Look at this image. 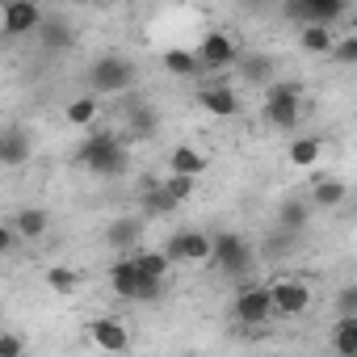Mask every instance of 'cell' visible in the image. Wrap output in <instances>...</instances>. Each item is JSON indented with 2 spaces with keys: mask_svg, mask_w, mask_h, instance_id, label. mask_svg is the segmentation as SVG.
Returning a JSON list of instances; mask_svg holds the SVG:
<instances>
[{
  "mask_svg": "<svg viewBox=\"0 0 357 357\" xmlns=\"http://www.w3.org/2000/svg\"><path fill=\"white\" fill-rule=\"evenodd\" d=\"M135 80H139L135 59H126V55H118V51L97 55V59L89 63V93H97V97L126 93V89H135Z\"/></svg>",
  "mask_w": 357,
  "mask_h": 357,
  "instance_id": "cell-1",
  "label": "cell"
},
{
  "mask_svg": "<svg viewBox=\"0 0 357 357\" xmlns=\"http://www.w3.org/2000/svg\"><path fill=\"white\" fill-rule=\"evenodd\" d=\"M80 164H89V172H97V176H122L126 147L114 130H89V139L80 143Z\"/></svg>",
  "mask_w": 357,
  "mask_h": 357,
  "instance_id": "cell-2",
  "label": "cell"
},
{
  "mask_svg": "<svg viewBox=\"0 0 357 357\" xmlns=\"http://www.w3.org/2000/svg\"><path fill=\"white\" fill-rule=\"evenodd\" d=\"M303 118V84L294 80H269L265 84V122L273 130H290Z\"/></svg>",
  "mask_w": 357,
  "mask_h": 357,
  "instance_id": "cell-3",
  "label": "cell"
},
{
  "mask_svg": "<svg viewBox=\"0 0 357 357\" xmlns=\"http://www.w3.org/2000/svg\"><path fill=\"white\" fill-rule=\"evenodd\" d=\"M211 261L223 269V273H231V278H244L248 269H252V244L244 240V236H236V231H219V236H211Z\"/></svg>",
  "mask_w": 357,
  "mask_h": 357,
  "instance_id": "cell-4",
  "label": "cell"
},
{
  "mask_svg": "<svg viewBox=\"0 0 357 357\" xmlns=\"http://www.w3.org/2000/svg\"><path fill=\"white\" fill-rule=\"evenodd\" d=\"M282 13H286V22H294V26H311V22L336 26V22L349 13V0H286Z\"/></svg>",
  "mask_w": 357,
  "mask_h": 357,
  "instance_id": "cell-5",
  "label": "cell"
},
{
  "mask_svg": "<svg viewBox=\"0 0 357 357\" xmlns=\"http://www.w3.org/2000/svg\"><path fill=\"white\" fill-rule=\"evenodd\" d=\"M269 303H273V315L282 319H298L311 311V286L303 278H278L269 286Z\"/></svg>",
  "mask_w": 357,
  "mask_h": 357,
  "instance_id": "cell-6",
  "label": "cell"
},
{
  "mask_svg": "<svg viewBox=\"0 0 357 357\" xmlns=\"http://www.w3.org/2000/svg\"><path fill=\"white\" fill-rule=\"evenodd\" d=\"M43 5L38 0H5V13H0V30L9 38H30L43 26Z\"/></svg>",
  "mask_w": 357,
  "mask_h": 357,
  "instance_id": "cell-7",
  "label": "cell"
},
{
  "mask_svg": "<svg viewBox=\"0 0 357 357\" xmlns=\"http://www.w3.org/2000/svg\"><path fill=\"white\" fill-rule=\"evenodd\" d=\"M164 257L172 265H206L211 261V236L206 231H176L168 244H164Z\"/></svg>",
  "mask_w": 357,
  "mask_h": 357,
  "instance_id": "cell-8",
  "label": "cell"
},
{
  "mask_svg": "<svg viewBox=\"0 0 357 357\" xmlns=\"http://www.w3.org/2000/svg\"><path fill=\"white\" fill-rule=\"evenodd\" d=\"M198 63L202 68H211V72H223V68H236V59H240V47H236V38L231 34H223V30H211L202 43H198Z\"/></svg>",
  "mask_w": 357,
  "mask_h": 357,
  "instance_id": "cell-9",
  "label": "cell"
},
{
  "mask_svg": "<svg viewBox=\"0 0 357 357\" xmlns=\"http://www.w3.org/2000/svg\"><path fill=\"white\" fill-rule=\"evenodd\" d=\"M236 319L240 324H265L273 315V303H269V286H257V282H244L236 290V303H231Z\"/></svg>",
  "mask_w": 357,
  "mask_h": 357,
  "instance_id": "cell-10",
  "label": "cell"
},
{
  "mask_svg": "<svg viewBox=\"0 0 357 357\" xmlns=\"http://www.w3.org/2000/svg\"><path fill=\"white\" fill-rule=\"evenodd\" d=\"M34 151V139L30 130L22 126H0V168H22Z\"/></svg>",
  "mask_w": 357,
  "mask_h": 357,
  "instance_id": "cell-11",
  "label": "cell"
},
{
  "mask_svg": "<svg viewBox=\"0 0 357 357\" xmlns=\"http://www.w3.org/2000/svg\"><path fill=\"white\" fill-rule=\"evenodd\" d=\"M89 336H93V344H97L101 353H122V349H130V332H126V324L114 319V315L93 319V324H89Z\"/></svg>",
  "mask_w": 357,
  "mask_h": 357,
  "instance_id": "cell-12",
  "label": "cell"
},
{
  "mask_svg": "<svg viewBox=\"0 0 357 357\" xmlns=\"http://www.w3.org/2000/svg\"><path fill=\"white\" fill-rule=\"evenodd\" d=\"M198 105L215 118H236L240 114V93L227 89V84H202L198 89Z\"/></svg>",
  "mask_w": 357,
  "mask_h": 357,
  "instance_id": "cell-13",
  "label": "cell"
},
{
  "mask_svg": "<svg viewBox=\"0 0 357 357\" xmlns=\"http://www.w3.org/2000/svg\"><path fill=\"white\" fill-rule=\"evenodd\" d=\"M122 122H126V130H130V135H151V130H155V122H160V114H155V105L139 101V97L126 89V101H122Z\"/></svg>",
  "mask_w": 357,
  "mask_h": 357,
  "instance_id": "cell-14",
  "label": "cell"
},
{
  "mask_svg": "<svg viewBox=\"0 0 357 357\" xmlns=\"http://www.w3.org/2000/svg\"><path fill=\"white\" fill-rule=\"evenodd\" d=\"M38 38H43V47L47 51H55V55H63V51H72L76 47V30H72V22L68 17H43V26L34 30Z\"/></svg>",
  "mask_w": 357,
  "mask_h": 357,
  "instance_id": "cell-15",
  "label": "cell"
},
{
  "mask_svg": "<svg viewBox=\"0 0 357 357\" xmlns=\"http://www.w3.org/2000/svg\"><path fill=\"white\" fill-rule=\"evenodd\" d=\"M9 227L17 231V240H43V236L51 231V211H43V206H22V211L9 219Z\"/></svg>",
  "mask_w": 357,
  "mask_h": 357,
  "instance_id": "cell-16",
  "label": "cell"
},
{
  "mask_svg": "<svg viewBox=\"0 0 357 357\" xmlns=\"http://www.w3.org/2000/svg\"><path fill=\"white\" fill-rule=\"evenodd\" d=\"M344 198H349V185L340 181V176H315V181H311V194H307V202L319 206V211H336Z\"/></svg>",
  "mask_w": 357,
  "mask_h": 357,
  "instance_id": "cell-17",
  "label": "cell"
},
{
  "mask_svg": "<svg viewBox=\"0 0 357 357\" xmlns=\"http://www.w3.org/2000/svg\"><path fill=\"white\" fill-rule=\"evenodd\" d=\"M139 236H143V223H139V219H118V223L105 227V244H109L114 252H135Z\"/></svg>",
  "mask_w": 357,
  "mask_h": 357,
  "instance_id": "cell-18",
  "label": "cell"
},
{
  "mask_svg": "<svg viewBox=\"0 0 357 357\" xmlns=\"http://www.w3.org/2000/svg\"><path fill=\"white\" fill-rule=\"evenodd\" d=\"M135 278H139L135 257H130V252H118V261L109 265V290H114L118 298H130V294H135Z\"/></svg>",
  "mask_w": 357,
  "mask_h": 357,
  "instance_id": "cell-19",
  "label": "cell"
},
{
  "mask_svg": "<svg viewBox=\"0 0 357 357\" xmlns=\"http://www.w3.org/2000/svg\"><path fill=\"white\" fill-rule=\"evenodd\" d=\"M160 63H164V72H168V76H181V80H190V76H198V72H202L198 55H194V51H185V47H168V51L160 55Z\"/></svg>",
  "mask_w": 357,
  "mask_h": 357,
  "instance_id": "cell-20",
  "label": "cell"
},
{
  "mask_svg": "<svg viewBox=\"0 0 357 357\" xmlns=\"http://www.w3.org/2000/svg\"><path fill=\"white\" fill-rule=\"evenodd\" d=\"M206 164H211V160H206L198 147H190V143H181V147H172V151H168V168H172V172L202 176V172H206Z\"/></svg>",
  "mask_w": 357,
  "mask_h": 357,
  "instance_id": "cell-21",
  "label": "cell"
},
{
  "mask_svg": "<svg viewBox=\"0 0 357 357\" xmlns=\"http://www.w3.org/2000/svg\"><path fill=\"white\" fill-rule=\"evenodd\" d=\"M332 26H319V22H311V26H298V47L307 51V55H328L332 51Z\"/></svg>",
  "mask_w": 357,
  "mask_h": 357,
  "instance_id": "cell-22",
  "label": "cell"
},
{
  "mask_svg": "<svg viewBox=\"0 0 357 357\" xmlns=\"http://www.w3.org/2000/svg\"><path fill=\"white\" fill-rule=\"evenodd\" d=\"M332 349L340 357H357V315H340L332 328Z\"/></svg>",
  "mask_w": 357,
  "mask_h": 357,
  "instance_id": "cell-23",
  "label": "cell"
},
{
  "mask_svg": "<svg viewBox=\"0 0 357 357\" xmlns=\"http://www.w3.org/2000/svg\"><path fill=\"white\" fill-rule=\"evenodd\" d=\"M286 155H290L294 168H311V164L324 155V143H319L315 135H303V139H290V151H286Z\"/></svg>",
  "mask_w": 357,
  "mask_h": 357,
  "instance_id": "cell-24",
  "label": "cell"
},
{
  "mask_svg": "<svg viewBox=\"0 0 357 357\" xmlns=\"http://www.w3.org/2000/svg\"><path fill=\"white\" fill-rule=\"evenodd\" d=\"M68 122L72 126H93L97 122V114H101V105H97V93H84V97H76V101H68Z\"/></svg>",
  "mask_w": 357,
  "mask_h": 357,
  "instance_id": "cell-25",
  "label": "cell"
},
{
  "mask_svg": "<svg viewBox=\"0 0 357 357\" xmlns=\"http://www.w3.org/2000/svg\"><path fill=\"white\" fill-rule=\"evenodd\" d=\"M307 219H311V202H303V198L282 202L278 223H282V231H286V236H290V231H303V227H307Z\"/></svg>",
  "mask_w": 357,
  "mask_h": 357,
  "instance_id": "cell-26",
  "label": "cell"
},
{
  "mask_svg": "<svg viewBox=\"0 0 357 357\" xmlns=\"http://www.w3.org/2000/svg\"><path fill=\"white\" fill-rule=\"evenodd\" d=\"M194 190H198V176H190V172H172L168 181H164V194H168L176 206H185V202L194 198Z\"/></svg>",
  "mask_w": 357,
  "mask_h": 357,
  "instance_id": "cell-27",
  "label": "cell"
},
{
  "mask_svg": "<svg viewBox=\"0 0 357 357\" xmlns=\"http://www.w3.org/2000/svg\"><path fill=\"white\" fill-rule=\"evenodd\" d=\"M47 286H51L55 294H76V290H80V273L68 269V265H51V269H47Z\"/></svg>",
  "mask_w": 357,
  "mask_h": 357,
  "instance_id": "cell-28",
  "label": "cell"
},
{
  "mask_svg": "<svg viewBox=\"0 0 357 357\" xmlns=\"http://www.w3.org/2000/svg\"><path fill=\"white\" fill-rule=\"evenodd\" d=\"M130 257H135L139 273H151V278H168V269H172V261L164 257V248L160 252H130Z\"/></svg>",
  "mask_w": 357,
  "mask_h": 357,
  "instance_id": "cell-29",
  "label": "cell"
},
{
  "mask_svg": "<svg viewBox=\"0 0 357 357\" xmlns=\"http://www.w3.org/2000/svg\"><path fill=\"white\" fill-rule=\"evenodd\" d=\"M135 269H139V265H135ZM160 290H164V278L139 273V278H135V294H130V303H151V298H160Z\"/></svg>",
  "mask_w": 357,
  "mask_h": 357,
  "instance_id": "cell-30",
  "label": "cell"
},
{
  "mask_svg": "<svg viewBox=\"0 0 357 357\" xmlns=\"http://www.w3.org/2000/svg\"><path fill=\"white\" fill-rule=\"evenodd\" d=\"M143 206H147V215H168V211H176V202L164 194V185H147Z\"/></svg>",
  "mask_w": 357,
  "mask_h": 357,
  "instance_id": "cell-31",
  "label": "cell"
},
{
  "mask_svg": "<svg viewBox=\"0 0 357 357\" xmlns=\"http://www.w3.org/2000/svg\"><path fill=\"white\" fill-rule=\"evenodd\" d=\"M328 59H332V63H340V68H353V63H357V38L349 34V38H340V43H332V51H328Z\"/></svg>",
  "mask_w": 357,
  "mask_h": 357,
  "instance_id": "cell-32",
  "label": "cell"
},
{
  "mask_svg": "<svg viewBox=\"0 0 357 357\" xmlns=\"http://www.w3.org/2000/svg\"><path fill=\"white\" fill-rule=\"evenodd\" d=\"M236 63H240V72H244L248 80H269V72H273V63H269V59H244V55H240Z\"/></svg>",
  "mask_w": 357,
  "mask_h": 357,
  "instance_id": "cell-33",
  "label": "cell"
},
{
  "mask_svg": "<svg viewBox=\"0 0 357 357\" xmlns=\"http://www.w3.org/2000/svg\"><path fill=\"white\" fill-rule=\"evenodd\" d=\"M22 349H26V340L22 336H0V357H22Z\"/></svg>",
  "mask_w": 357,
  "mask_h": 357,
  "instance_id": "cell-34",
  "label": "cell"
},
{
  "mask_svg": "<svg viewBox=\"0 0 357 357\" xmlns=\"http://www.w3.org/2000/svg\"><path fill=\"white\" fill-rule=\"evenodd\" d=\"M13 248H17V231H13L9 223H0V257L13 252Z\"/></svg>",
  "mask_w": 357,
  "mask_h": 357,
  "instance_id": "cell-35",
  "label": "cell"
},
{
  "mask_svg": "<svg viewBox=\"0 0 357 357\" xmlns=\"http://www.w3.org/2000/svg\"><path fill=\"white\" fill-rule=\"evenodd\" d=\"M340 315H357V290L353 286L340 290Z\"/></svg>",
  "mask_w": 357,
  "mask_h": 357,
  "instance_id": "cell-36",
  "label": "cell"
}]
</instances>
